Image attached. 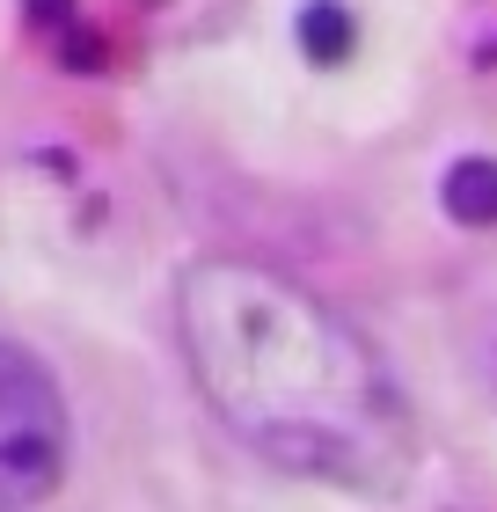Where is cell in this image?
Returning <instances> with one entry per match:
<instances>
[{"instance_id":"cell-1","label":"cell","mask_w":497,"mask_h":512,"mask_svg":"<svg viewBox=\"0 0 497 512\" xmlns=\"http://www.w3.org/2000/svg\"><path fill=\"white\" fill-rule=\"evenodd\" d=\"M176 344L205 410L256 461L359 498L417 476V410L344 308L256 256H198L176 278Z\"/></svg>"},{"instance_id":"cell-2","label":"cell","mask_w":497,"mask_h":512,"mask_svg":"<svg viewBox=\"0 0 497 512\" xmlns=\"http://www.w3.org/2000/svg\"><path fill=\"white\" fill-rule=\"evenodd\" d=\"M66 454H74V417L30 344L0 337V512L44 505L66 483Z\"/></svg>"},{"instance_id":"cell-3","label":"cell","mask_w":497,"mask_h":512,"mask_svg":"<svg viewBox=\"0 0 497 512\" xmlns=\"http://www.w3.org/2000/svg\"><path fill=\"white\" fill-rule=\"evenodd\" d=\"M439 205H446L461 227H497V161H490V154L454 161L446 183H439Z\"/></svg>"},{"instance_id":"cell-4","label":"cell","mask_w":497,"mask_h":512,"mask_svg":"<svg viewBox=\"0 0 497 512\" xmlns=\"http://www.w3.org/2000/svg\"><path fill=\"white\" fill-rule=\"evenodd\" d=\"M300 52L315 66H344L359 52V15H351L344 0H307L300 8Z\"/></svg>"},{"instance_id":"cell-5","label":"cell","mask_w":497,"mask_h":512,"mask_svg":"<svg viewBox=\"0 0 497 512\" xmlns=\"http://www.w3.org/2000/svg\"><path fill=\"white\" fill-rule=\"evenodd\" d=\"M30 22L44 37H66V30H74V0H30Z\"/></svg>"}]
</instances>
